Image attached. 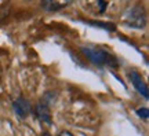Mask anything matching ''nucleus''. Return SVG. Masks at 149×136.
I'll return each mask as SVG.
<instances>
[{
    "label": "nucleus",
    "instance_id": "1",
    "mask_svg": "<svg viewBox=\"0 0 149 136\" xmlns=\"http://www.w3.org/2000/svg\"><path fill=\"white\" fill-rule=\"evenodd\" d=\"M80 51L90 62H93L97 66H117L116 58L105 48L98 47V46H83L80 48Z\"/></svg>",
    "mask_w": 149,
    "mask_h": 136
},
{
    "label": "nucleus",
    "instance_id": "2",
    "mask_svg": "<svg viewBox=\"0 0 149 136\" xmlns=\"http://www.w3.org/2000/svg\"><path fill=\"white\" fill-rule=\"evenodd\" d=\"M124 22L128 26L135 29H142L146 25V15L141 6H133L130 10L124 14Z\"/></svg>",
    "mask_w": 149,
    "mask_h": 136
},
{
    "label": "nucleus",
    "instance_id": "3",
    "mask_svg": "<svg viewBox=\"0 0 149 136\" xmlns=\"http://www.w3.org/2000/svg\"><path fill=\"white\" fill-rule=\"evenodd\" d=\"M13 110L15 115L19 118V120H25L29 117V114L32 113V105L28 99H25L24 96H19L17 98L14 102H13Z\"/></svg>",
    "mask_w": 149,
    "mask_h": 136
},
{
    "label": "nucleus",
    "instance_id": "4",
    "mask_svg": "<svg viewBox=\"0 0 149 136\" xmlns=\"http://www.w3.org/2000/svg\"><path fill=\"white\" fill-rule=\"evenodd\" d=\"M33 113H35L36 118L40 121V122H44V124H47V125H53V115H51L50 107H48L47 105L39 102V103L35 106Z\"/></svg>",
    "mask_w": 149,
    "mask_h": 136
},
{
    "label": "nucleus",
    "instance_id": "5",
    "mask_svg": "<svg viewBox=\"0 0 149 136\" xmlns=\"http://www.w3.org/2000/svg\"><path fill=\"white\" fill-rule=\"evenodd\" d=\"M130 80H131V83H133L134 88L138 91L139 95H142L145 99H149V92H148V85L145 83L144 80H142V76L138 73V72H130Z\"/></svg>",
    "mask_w": 149,
    "mask_h": 136
},
{
    "label": "nucleus",
    "instance_id": "6",
    "mask_svg": "<svg viewBox=\"0 0 149 136\" xmlns=\"http://www.w3.org/2000/svg\"><path fill=\"white\" fill-rule=\"evenodd\" d=\"M68 4H70V0L69 1H65V3H58V1H51V0H46V1H42V7L48 12H55V11L61 10L66 7Z\"/></svg>",
    "mask_w": 149,
    "mask_h": 136
},
{
    "label": "nucleus",
    "instance_id": "7",
    "mask_svg": "<svg viewBox=\"0 0 149 136\" xmlns=\"http://www.w3.org/2000/svg\"><path fill=\"white\" fill-rule=\"evenodd\" d=\"M91 25H95V26H101L104 28V29H107V30H115L116 28H115V25H112V23H107V22H90Z\"/></svg>",
    "mask_w": 149,
    "mask_h": 136
},
{
    "label": "nucleus",
    "instance_id": "8",
    "mask_svg": "<svg viewBox=\"0 0 149 136\" xmlns=\"http://www.w3.org/2000/svg\"><path fill=\"white\" fill-rule=\"evenodd\" d=\"M137 114H138L141 118H144L145 121L148 120V117H149V113H148V109H146V107H139V109L137 110Z\"/></svg>",
    "mask_w": 149,
    "mask_h": 136
},
{
    "label": "nucleus",
    "instance_id": "9",
    "mask_svg": "<svg viewBox=\"0 0 149 136\" xmlns=\"http://www.w3.org/2000/svg\"><path fill=\"white\" fill-rule=\"evenodd\" d=\"M97 6L100 7V10H98V14H104V11H105V8H107L108 3H107V1H97Z\"/></svg>",
    "mask_w": 149,
    "mask_h": 136
},
{
    "label": "nucleus",
    "instance_id": "10",
    "mask_svg": "<svg viewBox=\"0 0 149 136\" xmlns=\"http://www.w3.org/2000/svg\"><path fill=\"white\" fill-rule=\"evenodd\" d=\"M58 136H73V135H72L69 131H61L58 133Z\"/></svg>",
    "mask_w": 149,
    "mask_h": 136
},
{
    "label": "nucleus",
    "instance_id": "11",
    "mask_svg": "<svg viewBox=\"0 0 149 136\" xmlns=\"http://www.w3.org/2000/svg\"><path fill=\"white\" fill-rule=\"evenodd\" d=\"M42 136H51V135H50L48 132H43V135H42Z\"/></svg>",
    "mask_w": 149,
    "mask_h": 136
}]
</instances>
